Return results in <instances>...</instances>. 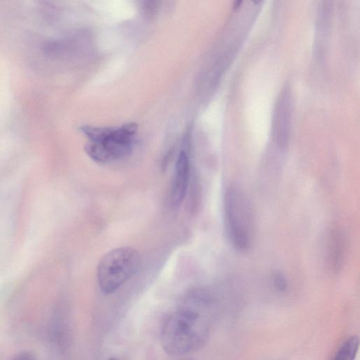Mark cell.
<instances>
[{"label":"cell","instance_id":"cell-7","mask_svg":"<svg viewBox=\"0 0 360 360\" xmlns=\"http://www.w3.org/2000/svg\"><path fill=\"white\" fill-rule=\"evenodd\" d=\"M359 346L357 336L348 338L338 348L332 360H354Z\"/></svg>","mask_w":360,"mask_h":360},{"label":"cell","instance_id":"cell-5","mask_svg":"<svg viewBox=\"0 0 360 360\" xmlns=\"http://www.w3.org/2000/svg\"><path fill=\"white\" fill-rule=\"evenodd\" d=\"M190 162L187 153L181 150L175 165L172 181L169 200L172 206H179L183 202L188 186Z\"/></svg>","mask_w":360,"mask_h":360},{"label":"cell","instance_id":"cell-10","mask_svg":"<svg viewBox=\"0 0 360 360\" xmlns=\"http://www.w3.org/2000/svg\"><path fill=\"white\" fill-rule=\"evenodd\" d=\"M108 360H118V359H115V358H111V359H108Z\"/></svg>","mask_w":360,"mask_h":360},{"label":"cell","instance_id":"cell-3","mask_svg":"<svg viewBox=\"0 0 360 360\" xmlns=\"http://www.w3.org/2000/svg\"><path fill=\"white\" fill-rule=\"evenodd\" d=\"M225 224L232 245L244 251L252 244L254 218L250 201L245 193L236 186L229 187L224 198Z\"/></svg>","mask_w":360,"mask_h":360},{"label":"cell","instance_id":"cell-9","mask_svg":"<svg viewBox=\"0 0 360 360\" xmlns=\"http://www.w3.org/2000/svg\"><path fill=\"white\" fill-rule=\"evenodd\" d=\"M13 360H36L35 358L30 354L27 352L21 353L18 355Z\"/></svg>","mask_w":360,"mask_h":360},{"label":"cell","instance_id":"cell-1","mask_svg":"<svg viewBox=\"0 0 360 360\" xmlns=\"http://www.w3.org/2000/svg\"><path fill=\"white\" fill-rule=\"evenodd\" d=\"M205 315L202 308L192 307H186L170 314L160 333L164 350L171 355H180L200 348L209 333Z\"/></svg>","mask_w":360,"mask_h":360},{"label":"cell","instance_id":"cell-8","mask_svg":"<svg viewBox=\"0 0 360 360\" xmlns=\"http://www.w3.org/2000/svg\"><path fill=\"white\" fill-rule=\"evenodd\" d=\"M272 283L274 287L279 292H286L288 288V283L285 276L281 272H275L272 276Z\"/></svg>","mask_w":360,"mask_h":360},{"label":"cell","instance_id":"cell-2","mask_svg":"<svg viewBox=\"0 0 360 360\" xmlns=\"http://www.w3.org/2000/svg\"><path fill=\"white\" fill-rule=\"evenodd\" d=\"M137 126L125 124L117 128L82 127L89 138L85 150L89 156L99 163H107L123 158L130 153Z\"/></svg>","mask_w":360,"mask_h":360},{"label":"cell","instance_id":"cell-4","mask_svg":"<svg viewBox=\"0 0 360 360\" xmlns=\"http://www.w3.org/2000/svg\"><path fill=\"white\" fill-rule=\"evenodd\" d=\"M141 257L136 249L120 247L105 253L96 269L98 286L104 293H112L120 288L138 271Z\"/></svg>","mask_w":360,"mask_h":360},{"label":"cell","instance_id":"cell-11","mask_svg":"<svg viewBox=\"0 0 360 360\" xmlns=\"http://www.w3.org/2000/svg\"><path fill=\"white\" fill-rule=\"evenodd\" d=\"M181 360H192L191 359H181Z\"/></svg>","mask_w":360,"mask_h":360},{"label":"cell","instance_id":"cell-6","mask_svg":"<svg viewBox=\"0 0 360 360\" xmlns=\"http://www.w3.org/2000/svg\"><path fill=\"white\" fill-rule=\"evenodd\" d=\"M345 249V238L342 231L338 229H333L329 236L328 257L330 267L335 272L342 266Z\"/></svg>","mask_w":360,"mask_h":360}]
</instances>
